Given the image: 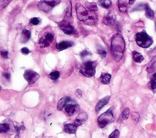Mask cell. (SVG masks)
Returning a JSON list of instances; mask_svg holds the SVG:
<instances>
[{
	"label": "cell",
	"instance_id": "15",
	"mask_svg": "<svg viewBox=\"0 0 156 138\" xmlns=\"http://www.w3.org/2000/svg\"><path fill=\"white\" fill-rule=\"evenodd\" d=\"M73 45V43L71 41H62L59 43H58L56 45V48L59 51L64 50L65 49H67L69 47H72Z\"/></svg>",
	"mask_w": 156,
	"mask_h": 138
},
{
	"label": "cell",
	"instance_id": "13",
	"mask_svg": "<svg viewBox=\"0 0 156 138\" xmlns=\"http://www.w3.org/2000/svg\"><path fill=\"white\" fill-rule=\"evenodd\" d=\"M79 110V106L77 104H68L65 107V110L69 116H73L75 112Z\"/></svg>",
	"mask_w": 156,
	"mask_h": 138
},
{
	"label": "cell",
	"instance_id": "24",
	"mask_svg": "<svg viewBox=\"0 0 156 138\" xmlns=\"http://www.w3.org/2000/svg\"><path fill=\"white\" fill-rule=\"evenodd\" d=\"M10 127L8 124L3 123L0 124V133H7L9 130Z\"/></svg>",
	"mask_w": 156,
	"mask_h": 138
},
{
	"label": "cell",
	"instance_id": "28",
	"mask_svg": "<svg viewBox=\"0 0 156 138\" xmlns=\"http://www.w3.org/2000/svg\"><path fill=\"white\" fill-rule=\"evenodd\" d=\"M129 114H130V110L128 108H126L124 109V110L122 113V116H123V119L124 120H126L128 119Z\"/></svg>",
	"mask_w": 156,
	"mask_h": 138
},
{
	"label": "cell",
	"instance_id": "7",
	"mask_svg": "<svg viewBox=\"0 0 156 138\" xmlns=\"http://www.w3.org/2000/svg\"><path fill=\"white\" fill-rule=\"evenodd\" d=\"M59 26L60 30L66 35H72L75 33L76 30L67 21L64 20L59 23Z\"/></svg>",
	"mask_w": 156,
	"mask_h": 138
},
{
	"label": "cell",
	"instance_id": "20",
	"mask_svg": "<svg viewBox=\"0 0 156 138\" xmlns=\"http://www.w3.org/2000/svg\"><path fill=\"white\" fill-rule=\"evenodd\" d=\"M132 58L133 61L137 63H140L144 60V58L141 53L136 51H133L132 52Z\"/></svg>",
	"mask_w": 156,
	"mask_h": 138
},
{
	"label": "cell",
	"instance_id": "40",
	"mask_svg": "<svg viewBox=\"0 0 156 138\" xmlns=\"http://www.w3.org/2000/svg\"><path fill=\"white\" fill-rule=\"evenodd\" d=\"M152 78H156V73H155L152 76Z\"/></svg>",
	"mask_w": 156,
	"mask_h": 138
},
{
	"label": "cell",
	"instance_id": "14",
	"mask_svg": "<svg viewBox=\"0 0 156 138\" xmlns=\"http://www.w3.org/2000/svg\"><path fill=\"white\" fill-rule=\"evenodd\" d=\"M78 126L74 122L71 124H66L64 126V131L69 134H74L77 130Z\"/></svg>",
	"mask_w": 156,
	"mask_h": 138
},
{
	"label": "cell",
	"instance_id": "10",
	"mask_svg": "<svg viewBox=\"0 0 156 138\" xmlns=\"http://www.w3.org/2000/svg\"><path fill=\"white\" fill-rule=\"evenodd\" d=\"M116 21V15L114 12H109L104 16L102 22L106 26H112L115 24Z\"/></svg>",
	"mask_w": 156,
	"mask_h": 138
},
{
	"label": "cell",
	"instance_id": "29",
	"mask_svg": "<svg viewBox=\"0 0 156 138\" xmlns=\"http://www.w3.org/2000/svg\"><path fill=\"white\" fill-rule=\"evenodd\" d=\"M11 0H0V10L5 7Z\"/></svg>",
	"mask_w": 156,
	"mask_h": 138
},
{
	"label": "cell",
	"instance_id": "33",
	"mask_svg": "<svg viewBox=\"0 0 156 138\" xmlns=\"http://www.w3.org/2000/svg\"><path fill=\"white\" fill-rule=\"evenodd\" d=\"M21 52L24 55H28V54H29V53H30V50L28 49V48L27 47L22 48L21 50Z\"/></svg>",
	"mask_w": 156,
	"mask_h": 138
},
{
	"label": "cell",
	"instance_id": "36",
	"mask_svg": "<svg viewBox=\"0 0 156 138\" xmlns=\"http://www.w3.org/2000/svg\"><path fill=\"white\" fill-rule=\"evenodd\" d=\"M82 92L81 90H79V89H78V90L75 92L76 96L78 97H81L82 96Z\"/></svg>",
	"mask_w": 156,
	"mask_h": 138
},
{
	"label": "cell",
	"instance_id": "8",
	"mask_svg": "<svg viewBox=\"0 0 156 138\" xmlns=\"http://www.w3.org/2000/svg\"><path fill=\"white\" fill-rule=\"evenodd\" d=\"M39 75L33 70H26L24 74L25 79L28 82L29 84H32L36 82L39 78Z\"/></svg>",
	"mask_w": 156,
	"mask_h": 138
},
{
	"label": "cell",
	"instance_id": "1",
	"mask_svg": "<svg viewBox=\"0 0 156 138\" xmlns=\"http://www.w3.org/2000/svg\"><path fill=\"white\" fill-rule=\"evenodd\" d=\"M76 10L79 20L84 24L91 26L97 24L98 22V18L97 15L92 11L87 9L82 4H77L76 5Z\"/></svg>",
	"mask_w": 156,
	"mask_h": 138
},
{
	"label": "cell",
	"instance_id": "37",
	"mask_svg": "<svg viewBox=\"0 0 156 138\" xmlns=\"http://www.w3.org/2000/svg\"><path fill=\"white\" fill-rule=\"evenodd\" d=\"M15 130H16V132L18 135L19 134V133L21 130H22V127H19V126H15Z\"/></svg>",
	"mask_w": 156,
	"mask_h": 138
},
{
	"label": "cell",
	"instance_id": "16",
	"mask_svg": "<svg viewBox=\"0 0 156 138\" xmlns=\"http://www.w3.org/2000/svg\"><path fill=\"white\" fill-rule=\"evenodd\" d=\"M129 0H118V8L120 12H127L129 5Z\"/></svg>",
	"mask_w": 156,
	"mask_h": 138
},
{
	"label": "cell",
	"instance_id": "30",
	"mask_svg": "<svg viewBox=\"0 0 156 138\" xmlns=\"http://www.w3.org/2000/svg\"><path fill=\"white\" fill-rule=\"evenodd\" d=\"M131 118L132 120L135 122H138L140 118V115L138 113L136 112H132L131 114Z\"/></svg>",
	"mask_w": 156,
	"mask_h": 138
},
{
	"label": "cell",
	"instance_id": "35",
	"mask_svg": "<svg viewBox=\"0 0 156 138\" xmlns=\"http://www.w3.org/2000/svg\"><path fill=\"white\" fill-rule=\"evenodd\" d=\"M1 55L3 58L6 59L8 58V52L7 51H1Z\"/></svg>",
	"mask_w": 156,
	"mask_h": 138
},
{
	"label": "cell",
	"instance_id": "11",
	"mask_svg": "<svg viewBox=\"0 0 156 138\" xmlns=\"http://www.w3.org/2000/svg\"><path fill=\"white\" fill-rule=\"evenodd\" d=\"M110 99V96H108L104 97V98L101 99L99 102H98L96 107H95V112L96 113H99L100 112V110L104 107L108 103L109 100Z\"/></svg>",
	"mask_w": 156,
	"mask_h": 138
},
{
	"label": "cell",
	"instance_id": "41",
	"mask_svg": "<svg viewBox=\"0 0 156 138\" xmlns=\"http://www.w3.org/2000/svg\"><path fill=\"white\" fill-rule=\"evenodd\" d=\"M0 88H1V86H0Z\"/></svg>",
	"mask_w": 156,
	"mask_h": 138
},
{
	"label": "cell",
	"instance_id": "19",
	"mask_svg": "<svg viewBox=\"0 0 156 138\" xmlns=\"http://www.w3.org/2000/svg\"><path fill=\"white\" fill-rule=\"evenodd\" d=\"M145 15L147 18H148L149 19H153L154 18V11L151 9L148 4H145Z\"/></svg>",
	"mask_w": 156,
	"mask_h": 138
},
{
	"label": "cell",
	"instance_id": "12",
	"mask_svg": "<svg viewBox=\"0 0 156 138\" xmlns=\"http://www.w3.org/2000/svg\"><path fill=\"white\" fill-rule=\"evenodd\" d=\"M88 119V116L86 112H81L79 113L76 118L74 123L79 127L85 123Z\"/></svg>",
	"mask_w": 156,
	"mask_h": 138
},
{
	"label": "cell",
	"instance_id": "39",
	"mask_svg": "<svg viewBox=\"0 0 156 138\" xmlns=\"http://www.w3.org/2000/svg\"><path fill=\"white\" fill-rule=\"evenodd\" d=\"M135 1H136V0H129V3H130V4H133V3H134Z\"/></svg>",
	"mask_w": 156,
	"mask_h": 138
},
{
	"label": "cell",
	"instance_id": "6",
	"mask_svg": "<svg viewBox=\"0 0 156 138\" xmlns=\"http://www.w3.org/2000/svg\"><path fill=\"white\" fill-rule=\"evenodd\" d=\"M61 0H43L38 4V7L41 10L47 13L59 4Z\"/></svg>",
	"mask_w": 156,
	"mask_h": 138
},
{
	"label": "cell",
	"instance_id": "31",
	"mask_svg": "<svg viewBox=\"0 0 156 138\" xmlns=\"http://www.w3.org/2000/svg\"><path fill=\"white\" fill-rule=\"evenodd\" d=\"M40 20L39 18H33L30 20V24L33 25H38L40 23Z\"/></svg>",
	"mask_w": 156,
	"mask_h": 138
},
{
	"label": "cell",
	"instance_id": "21",
	"mask_svg": "<svg viewBox=\"0 0 156 138\" xmlns=\"http://www.w3.org/2000/svg\"><path fill=\"white\" fill-rule=\"evenodd\" d=\"M86 7L88 9V10L92 12H96L98 10V8L96 5L95 3H90V2H86L85 3Z\"/></svg>",
	"mask_w": 156,
	"mask_h": 138
},
{
	"label": "cell",
	"instance_id": "17",
	"mask_svg": "<svg viewBox=\"0 0 156 138\" xmlns=\"http://www.w3.org/2000/svg\"><path fill=\"white\" fill-rule=\"evenodd\" d=\"M71 101V98L68 96H65L59 101L57 104V109L59 110H62L65 105L67 104L68 102Z\"/></svg>",
	"mask_w": 156,
	"mask_h": 138
},
{
	"label": "cell",
	"instance_id": "32",
	"mask_svg": "<svg viewBox=\"0 0 156 138\" xmlns=\"http://www.w3.org/2000/svg\"><path fill=\"white\" fill-rule=\"evenodd\" d=\"M119 136V131L118 130H115L109 135V138H118Z\"/></svg>",
	"mask_w": 156,
	"mask_h": 138
},
{
	"label": "cell",
	"instance_id": "4",
	"mask_svg": "<svg viewBox=\"0 0 156 138\" xmlns=\"http://www.w3.org/2000/svg\"><path fill=\"white\" fill-rule=\"evenodd\" d=\"M96 65V61L85 62L80 67L79 72L86 77L91 78L95 74Z\"/></svg>",
	"mask_w": 156,
	"mask_h": 138
},
{
	"label": "cell",
	"instance_id": "34",
	"mask_svg": "<svg viewBox=\"0 0 156 138\" xmlns=\"http://www.w3.org/2000/svg\"><path fill=\"white\" fill-rule=\"evenodd\" d=\"M88 55H90V53L88 52L87 50H84L81 53V54H80V55L81 56V57H85Z\"/></svg>",
	"mask_w": 156,
	"mask_h": 138
},
{
	"label": "cell",
	"instance_id": "22",
	"mask_svg": "<svg viewBox=\"0 0 156 138\" xmlns=\"http://www.w3.org/2000/svg\"><path fill=\"white\" fill-rule=\"evenodd\" d=\"M100 5L105 9H109L112 6L111 0H99Z\"/></svg>",
	"mask_w": 156,
	"mask_h": 138
},
{
	"label": "cell",
	"instance_id": "27",
	"mask_svg": "<svg viewBox=\"0 0 156 138\" xmlns=\"http://www.w3.org/2000/svg\"><path fill=\"white\" fill-rule=\"evenodd\" d=\"M59 76H60L59 72H58V71H55V72H52L49 75V78L51 79L52 80H56L58 79V78L59 77Z\"/></svg>",
	"mask_w": 156,
	"mask_h": 138
},
{
	"label": "cell",
	"instance_id": "3",
	"mask_svg": "<svg viewBox=\"0 0 156 138\" xmlns=\"http://www.w3.org/2000/svg\"><path fill=\"white\" fill-rule=\"evenodd\" d=\"M135 41L138 46L144 48H148L153 43V38L149 36L145 31H143L136 34Z\"/></svg>",
	"mask_w": 156,
	"mask_h": 138
},
{
	"label": "cell",
	"instance_id": "38",
	"mask_svg": "<svg viewBox=\"0 0 156 138\" xmlns=\"http://www.w3.org/2000/svg\"><path fill=\"white\" fill-rule=\"evenodd\" d=\"M3 77L7 79H9L11 78V74L9 73H4L3 74Z\"/></svg>",
	"mask_w": 156,
	"mask_h": 138
},
{
	"label": "cell",
	"instance_id": "2",
	"mask_svg": "<svg viewBox=\"0 0 156 138\" xmlns=\"http://www.w3.org/2000/svg\"><path fill=\"white\" fill-rule=\"evenodd\" d=\"M111 52L116 61H119L122 58L125 50V42L121 35H115L111 42Z\"/></svg>",
	"mask_w": 156,
	"mask_h": 138
},
{
	"label": "cell",
	"instance_id": "25",
	"mask_svg": "<svg viewBox=\"0 0 156 138\" xmlns=\"http://www.w3.org/2000/svg\"><path fill=\"white\" fill-rule=\"evenodd\" d=\"M97 51H98V54L101 57V58L104 59L106 57L107 53H106V51L105 50V48L104 47H102L101 46H98L97 48Z\"/></svg>",
	"mask_w": 156,
	"mask_h": 138
},
{
	"label": "cell",
	"instance_id": "18",
	"mask_svg": "<svg viewBox=\"0 0 156 138\" xmlns=\"http://www.w3.org/2000/svg\"><path fill=\"white\" fill-rule=\"evenodd\" d=\"M111 75L108 73H102L100 78V81L102 84H109L110 82Z\"/></svg>",
	"mask_w": 156,
	"mask_h": 138
},
{
	"label": "cell",
	"instance_id": "26",
	"mask_svg": "<svg viewBox=\"0 0 156 138\" xmlns=\"http://www.w3.org/2000/svg\"><path fill=\"white\" fill-rule=\"evenodd\" d=\"M148 86L154 92H156V78H152L148 84Z\"/></svg>",
	"mask_w": 156,
	"mask_h": 138
},
{
	"label": "cell",
	"instance_id": "5",
	"mask_svg": "<svg viewBox=\"0 0 156 138\" xmlns=\"http://www.w3.org/2000/svg\"><path fill=\"white\" fill-rule=\"evenodd\" d=\"M114 118V107H110L106 112L102 113L98 119V123L100 128H104L107 125L112 122Z\"/></svg>",
	"mask_w": 156,
	"mask_h": 138
},
{
	"label": "cell",
	"instance_id": "23",
	"mask_svg": "<svg viewBox=\"0 0 156 138\" xmlns=\"http://www.w3.org/2000/svg\"><path fill=\"white\" fill-rule=\"evenodd\" d=\"M22 34H23V39H24L23 42L25 43L30 39L31 36V33L29 30L27 29H24Z\"/></svg>",
	"mask_w": 156,
	"mask_h": 138
},
{
	"label": "cell",
	"instance_id": "9",
	"mask_svg": "<svg viewBox=\"0 0 156 138\" xmlns=\"http://www.w3.org/2000/svg\"><path fill=\"white\" fill-rule=\"evenodd\" d=\"M54 40V34L52 33H47L44 37L40 38L39 41V44L41 47H46L50 46V44Z\"/></svg>",
	"mask_w": 156,
	"mask_h": 138
}]
</instances>
